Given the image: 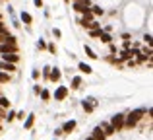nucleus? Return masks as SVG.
Returning <instances> with one entry per match:
<instances>
[{"label": "nucleus", "instance_id": "nucleus-1", "mask_svg": "<svg viewBox=\"0 0 153 140\" xmlns=\"http://www.w3.org/2000/svg\"><path fill=\"white\" fill-rule=\"evenodd\" d=\"M143 115H146L143 109H136V111H132L130 115H124V127H126V129H134V127L142 121Z\"/></svg>", "mask_w": 153, "mask_h": 140}, {"label": "nucleus", "instance_id": "nucleus-2", "mask_svg": "<svg viewBox=\"0 0 153 140\" xmlns=\"http://www.w3.org/2000/svg\"><path fill=\"white\" fill-rule=\"evenodd\" d=\"M89 6H91L89 0H74V10L79 12V14L87 12V10H89Z\"/></svg>", "mask_w": 153, "mask_h": 140}, {"label": "nucleus", "instance_id": "nucleus-3", "mask_svg": "<svg viewBox=\"0 0 153 140\" xmlns=\"http://www.w3.org/2000/svg\"><path fill=\"white\" fill-rule=\"evenodd\" d=\"M111 125H112V129H114V130L124 129V115L122 113H116L114 117L111 119Z\"/></svg>", "mask_w": 153, "mask_h": 140}, {"label": "nucleus", "instance_id": "nucleus-4", "mask_svg": "<svg viewBox=\"0 0 153 140\" xmlns=\"http://www.w3.org/2000/svg\"><path fill=\"white\" fill-rule=\"evenodd\" d=\"M0 53H18V45L12 41H6V43H0Z\"/></svg>", "mask_w": 153, "mask_h": 140}, {"label": "nucleus", "instance_id": "nucleus-5", "mask_svg": "<svg viewBox=\"0 0 153 140\" xmlns=\"http://www.w3.org/2000/svg\"><path fill=\"white\" fill-rule=\"evenodd\" d=\"M95 105H97V101H95L93 97H89V99H85V101L82 103V107H83V111H87V113H91V111L95 109Z\"/></svg>", "mask_w": 153, "mask_h": 140}, {"label": "nucleus", "instance_id": "nucleus-6", "mask_svg": "<svg viewBox=\"0 0 153 140\" xmlns=\"http://www.w3.org/2000/svg\"><path fill=\"white\" fill-rule=\"evenodd\" d=\"M0 70L12 74V72H16V64H14V62H8V61H2V62H0Z\"/></svg>", "mask_w": 153, "mask_h": 140}, {"label": "nucleus", "instance_id": "nucleus-7", "mask_svg": "<svg viewBox=\"0 0 153 140\" xmlns=\"http://www.w3.org/2000/svg\"><path fill=\"white\" fill-rule=\"evenodd\" d=\"M66 95H68V88H66V86H60L58 90L54 91V99H58V101H62Z\"/></svg>", "mask_w": 153, "mask_h": 140}, {"label": "nucleus", "instance_id": "nucleus-8", "mask_svg": "<svg viewBox=\"0 0 153 140\" xmlns=\"http://www.w3.org/2000/svg\"><path fill=\"white\" fill-rule=\"evenodd\" d=\"M93 19H95L93 12H91V10H87V12H83V16H82V19H79V23H82V25H85V23L93 22Z\"/></svg>", "mask_w": 153, "mask_h": 140}, {"label": "nucleus", "instance_id": "nucleus-9", "mask_svg": "<svg viewBox=\"0 0 153 140\" xmlns=\"http://www.w3.org/2000/svg\"><path fill=\"white\" fill-rule=\"evenodd\" d=\"M2 61H8V62H14V64H16V62L19 61V55L18 53H4Z\"/></svg>", "mask_w": 153, "mask_h": 140}, {"label": "nucleus", "instance_id": "nucleus-10", "mask_svg": "<svg viewBox=\"0 0 153 140\" xmlns=\"http://www.w3.org/2000/svg\"><path fill=\"white\" fill-rule=\"evenodd\" d=\"M99 127H101V129H103L105 136H111V134H114V133H116V130L112 129V125H111V123H101V125H99Z\"/></svg>", "mask_w": 153, "mask_h": 140}, {"label": "nucleus", "instance_id": "nucleus-11", "mask_svg": "<svg viewBox=\"0 0 153 140\" xmlns=\"http://www.w3.org/2000/svg\"><path fill=\"white\" fill-rule=\"evenodd\" d=\"M91 138H95V140H105L107 136H105V133H103V129H101V127H95V129H93V133H91Z\"/></svg>", "mask_w": 153, "mask_h": 140}, {"label": "nucleus", "instance_id": "nucleus-12", "mask_svg": "<svg viewBox=\"0 0 153 140\" xmlns=\"http://www.w3.org/2000/svg\"><path fill=\"white\" fill-rule=\"evenodd\" d=\"M60 76H62L60 68H51V74H49V80H51V82H58Z\"/></svg>", "mask_w": 153, "mask_h": 140}, {"label": "nucleus", "instance_id": "nucleus-13", "mask_svg": "<svg viewBox=\"0 0 153 140\" xmlns=\"http://www.w3.org/2000/svg\"><path fill=\"white\" fill-rule=\"evenodd\" d=\"M74 129H76V121H68V123H64L62 133H72Z\"/></svg>", "mask_w": 153, "mask_h": 140}, {"label": "nucleus", "instance_id": "nucleus-14", "mask_svg": "<svg viewBox=\"0 0 153 140\" xmlns=\"http://www.w3.org/2000/svg\"><path fill=\"white\" fill-rule=\"evenodd\" d=\"M78 68L82 70L83 74H91V72H93V68H91L89 64H85V62H79V64H78Z\"/></svg>", "mask_w": 153, "mask_h": 140}, {"label": "nucleus", "instance_id": "nucleus-15", "mask_svg": "<svg viewBox=\"0 0 153 140\" xmlns=\"http://www.w3.org/2000/svg\"><path fill=\"white\" fill-rule=\"evenodd\" d=\"M33 123H35V115H27V119H25V123H23V127H25V129H31V127H33Z\"/></svg>", "mask_w": 153, "mask_h": 140}, {"label": "nucleus", "instance_id": "nucleus-16", "mask_svg": "<svg viewBox=\"0 0 153 140\" xmlns=\"http://www.w3.org/2000/svg\"><path fill=\"white\" fill-rule=\"evenodd\" d=\"M8 82H10V74L4 72V70H0V84H8Z\"/></svg>", "mask_w": 153, "mask_h": 140}, {"label": "nucleus", "instance_id": "nucleus-17", "mask_svg": "<svg viewBox=\"0 0 153 140\" xmlns=\"http://www.w3.org/2000/svg\"><path fill=\"white\" fill-rule=\"evenodd\" d=\"M89 10L93 12V16H103L105 14V10H103V8H99V6H89Z\"/></svg>", "mask_w": 153, "mask_h": 140}, {"label": "nucleus", "instance_id": "nucleus-18", "mask_svg": "<svg viewBox=\"0 0 153 140\" xmlns=\"http://www.w3.org/2000/svg\"><path fill=\"white\" fill-rule=\"evenodd\" d=\"M22 22H23V23H31V22H33L31 14H27V12H22Z\"/></svg>", "mask_w": 153, "mask_h": 140}, {"label": "nucleus", "instance_id": "nucleus-19", "mask_svg": "<svg viewBox=\"0 0 153 140\" xmlns=\"http://www.w3.org/2000/svg\"><path fill=\"white\" fill-rule=\"evenodd\" d=\"M8 41V31H6V27H2L0 29V43H6Z\"/></svg>", "mask_w": 153, "mask_h": 140}, {"label": "nucleus", "instance_id": "nucleus-20", "mask_svg": "<svg viewBox=\"0 0 153 140\" xmlns=\"http://www.w3.org/2000/svg\"><path fill=\"white\" fill-rule=\"evenodd\" d=\"M79 86H82V78H79V76H76V78L72 80V88H74V90H78Z\"/></svg>", "mask_w": 153, "mask_h": 140}, {"label": "nucleus", "instance_id": "nucleus-21", "mask_svg": "<svg viewBox=\"0 0 153 140\" xmlns=\"http://www.w3.org/2000/svg\"><path fill=\"white\" fill-rule=\"evenodd\" d=\"M0 107H4V109H8V107H10V101H8L4 95H0Z\"/></svg>", "mask_w": 153, "mask_h": 140}, {"label": "nucleus", "instance_id": "nucleus-22", "mask_svg": "<svg viewBox=\"0 0 153 140\" xmlns=\"http://www.w3.org/2000/svg\"><path fill=\"white\" fill-rule=\"evenodd\" d=\"M99 37H101V41H103V43H111V41H112V37H111L108 33H101Z\"/></svg>", "mask_w": 153, "mask_h": 140}, {"label": "nucleus", "instance_id": "nucleus-23", "mask_svg": "<svg viewBox=\"0 0 153 140\" xmlns=\"http://www.w3.org/2000/svg\"><path fill=\"white\" fill-rule=\"evenodd\" d=\"M101 33H103L101 27H97V29H89V35H91V37H99Z\"/></svg>", "mask_w": 153, "mask_h": 140}, {"label": "nucleus", "instance_id": "nucleus-24", "mask_svg": "<svg viewBox=\"0 0 153 140\" xmlns=\"http://www.w3.org/2000/svg\"><path fill=\"white\" fill-rule=\"evenodd\" d=\"M85 55H87L89 58H97V55L93 53V49H91V47H85Z\"/></svg>", "mask_w": 153, "mask_h": 140}, {"label": "nucleus", "instance_id": "nucleus-25", "mask_svg": "<svg viewBox=\"0 0 153 140\" xmlns=\"http://www.w3.org/2000/svg\"><path fill=\"white\" fill-rule=\"evenodd\" d=\"M4 119H6L8 123L14 121V119H16V113H14V111H8V115H4Z\"/></svg>", "mask_w": 153, "mask_h": 140}, {"label": "nucleus", "instance_id": "nucleus-26", "mask_svg": "<svg viewBox=\"0 0 153 140\" xmlns=\"http://www.w3.org/2000/svg\"><path fill=\"white\" fill-rule=\"evenodd\" d=\"M143 41H146L147 45H151V35H149V33H146V35H143Z\"/></svg>", "mask_w": 153, "mask_h": 140}, {"label": "nucleus", "instance_id": "nucleus-27", "mask_svg": "<svg viewBox=\"0 0 153 140\" xmlns=\"http://www.w3.org/2000/svg\"><path fill=\"white\" fill-rule=\"evenodd\" d=\"M41 97H43V99H49L51 94H49V91H45V90H41Z\"/></svg>", "mask_w": 153, "mask_h": 140}, {"label": "nucleus", "instance_id": "nucleus-28", "mask_svg": "<svg viewBox=\"0 0 153 140\" xmlns=\"http://www.w3.org/2000/svg\"><path fill=\"white\" fill-rule=\"evenodd\" d=\"M37 47H39V49H45V47H47V43H45V41H43V39H39V43H37Z\"/></svg>", "mask_w": 153, "mask_h": 140}, {"label": "nucleus", "instance_id": "nucleus-29", "mask_svg": "<svg viewBox=\"0 0 153 140\" xmlns=\"http://www.w3.org/2000/svg\"><path fill=\"white\" fill-rule=\"evenodd\" d=\"M43 74H45V78H49V74H51V66H45V70H43Z\"/></svg>", "mask_w": 153, "mask_h": 140}, {"label": "nucleus", "instance_id": "nucleus-30", "mask_svg": "<svg viewBox=\"0 0 153 140\" xmlns=\"http://www.w3.org/2000/svg\"><path fill=\"white\" fill-rule=\"evenodd\" d=\"M52 35H54V37H60V35H62V31H60V29H52Z\"/></svg>", "mask_w": 153, "mask_h": 140}, {"label": "nucleus", "instance_id": "nucleus-31", "mask_svg": "<svg viewBox=\"0 0 153 140\" xmlns=\"http://www.w3.org/2000/svg\"><path fill=\"white\" fill-rule=\"evenodd\" d=\"M39 74H41L39 70H33V74H31V76H33V80H37V78H39Z\"/></svg>", "mask_w": 153, "mask_h": 140}, {"label": "nucleus", "instance_id": "nucleus-32", "mask_svg": "<svg viewBox=\"0 0 153 140\" xmlns=\"http://www.w3.org/2000/svg\"><path fill=\"white\" fill-rule=\"evenodd\" d=\"M33 2H35V6H37V8L43 6V0H33Z\"/></svg>", "mask_w": 153, "mask_h": 140}, {"label": "nucleus", "instance_id": "nucleus-33", "mask_svg": "<svg viewBox=\"0 0 153 140\" xmlns=\"http://www.w3.org/2000/svg\"><path fill=\"white\" fill-rule=\"evenodd\" d=\"M4 115H6V109H4V107H0V119H4Z\"/></svg>", "mask_w": 153, "mask_h": 140}, {"label": "nucleus", "instance_id": "nucleus-34", "mask_svg": "<svg viewBox=\"0 0 153 140\" xmlns=\"http://www.w3.org/2000/svg\"><path fill=\"white\" fill-rule=\"evenodd\" d=\"M2 27H4V22H2V19H0V29H2Z\"/></svg>", "mask_w": 153, "mask_h": 140}, {"label": "nucleus", "instance_id": "nucleus-35", "mask_svg": "<svg viewBox=\"0 0 153 140\" xmlns=\"http://www.w3.org/2000/svg\"><path fill=\"white\" fill-rule=\"evenodd\" d=\"M85 140H95V138H91V136H89V138H85Z\"/></svg>", "mask_w": 153, "mask_h": 140}, {"label": "nucleus", "instance_id": "nucleus-36", "mask_svg": "<svg viewBox=\"0 0 153 140\" xmlns=\"http://www.w3.org/2000/svg\"><path fill=\"white\" fill-rule=\"evenodd\" d=\"M66 2H70V0H66Z\"/></svg>", "mask_w": 153, "mask_h": 140}, {"label": "nucleus", "instance_id": "nucleus-37", "mask_svg": "<svg viewBox=\"0 0 153 140\" xmlns=\"http://www.w3.org/2000/svg\"><path fill=\"white\" fill-rule=\"evenodd\" d=\"M0 129H2V127H0Z\"/></svg>", "mask_w": 153, "mask_h": 140}]
</instances>
